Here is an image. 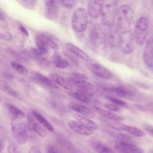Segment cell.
<instances>
[{
    "instance_id": "obj_5",
    "label": "cell",
    "mask_w": 153,
    "mask_h": 153,
    "mask_svg": "<svg viewBox=\"0 0 153 153\" xmlns=\"http://www.w3.org/2000/svg\"><path fill=\"white\" fill-rule=\"evenodd\" d=\"M88 13L82 7H78L74 12L71 19V25L74 30L78 33L86 29L88 22Z\"/></svg>"
},
{
    "instance_id": "obj_23",
    "label": "cell",
    "mask_w": 153,
    "mask_h": 153,
    "mask_svg": "<svg viewBox=\"0 0 153 153\" xmlns=\"http://www.w3.org/2000/svg\"><path fill=\"white\" fill-rule=\"evenodd\" d=\"M92 145L94 149L98 153H115L111 148L100 141L94 142Z\"/></svg>"
},
{
    "instance_id": "obj_46",
    "label": "cell",
    "mask_w": 153,
    "mask_h": 153,
    "mask_svg": "<svg viewBox=\"0 0 153 153\" xmlns=\"http://www.w3.org/2000/svg\"><path fill=\"white\" fill-rule=\"evenodd\" d=\"M63 53L65 56L66 57L75 65H78L79 63L72 56L66 52H63Z\"/></svg>"
},
{
    "instance_id": "obj_48",
    "label": "cell",
    "mask_w": 153,
    "mask_h": 153,
    "mask_svg": "<svg viewBox=\"0 0 153 153\" xmlns=\"http://www.w3.org/2000/svg\"><path fill=\"white\" fill-rule=\"evenodd\" d=\"M4 76L8 79H11L13 77V75L11 73H6L4 74Z\"/></svg>"
},
{
    "instance_id": "obj_45",
    "label": "cell",
    "mask_w": 153,
    "mask_h": 153,
    "mask_svg": "<svg viewBox=\"0 0 153 153\" xmlns=\"http://www.w3.org/2000/svg\"><path fill=\"white\" fill-rule=\"evenodd\" d=\"M28 153H41L38 147L36 146H33L30 148Z\"/></svg>"
},
{
    "instance_id": "obj_3",
    "label": "cell",
    "mask_w": 153,
    "mask_h": 153,
    "mask_svg": "<svg viewBox=\"0 0 153 153\" xmlns=\"http://www.w3.org/2000/svg\"><path fill=\"white\" fill-rule=\"evenodd\" d=\"M12 131L16 141L22 145L25 144L28 138L26 127L21 119L13 117L11 122Z\"/></svg>"
},
{
    "instance_id": "obj_32",
    "label": "cell",
    "mask_w": 153,
    "mask_h": 153,
    "mask_svg": "<svg viewBox=\"0 0 153 153\" xmlns=\"http://www.w3.org/2000/svg\"><path fill=\"white\" fill-rule=\"evenodd\" d=\"M12 67L18 72L24 75H27L28 72L27 70L23 66L17 62L12 61L11 62Z\"/></svg>"
},
{
    "instance_id": "obj_41",
    "label": "cell",
    "mask_w": 153,
    "mask_h": 153,
    "mask_svg": "<svg viewBox=\"0 0 153 153\" xmlns=\"http://www.w3.org/2000/svg\"><path fill=\"white\" fill-rule=\"evenodd\" d=\"M7 150L8 153H20L16 147L13 145H10Z\"/></svg>"
},
{
    "instance_id": "obj_42",
    "label": "cell",
    "mask_w": 153,
    "mask_h": 153,
    "mask_svg": "<svg viewBox=\"0 0 153 153\" xmlns=\"http://www.w3.org/2000/svg\"><path fill=\"white\" fill-rule=\"evenodd\" d=\"M2 35V38L7 41H10L12 39L13 36L12 34L9 32H5Z\"/></svg>"
},
{
    "instance_id": "obj_15",
    "label": "cell",
    "mask_w": 153,
    "mask_h": 153,
    "mask_svg": "<svg viewBox=\"0 0 153 153\" xmlns=\"http://www.w3.org/2000/svg\"><path fill=\"white\" fill-rule=\"evenodd\" d=\"M33 79L36 82L49 88L59 89V86L50 78L39 73H35Z\"/></svg>"
},
{
    "instance_id": "obj_35",
    "label": "cell",
    "mask_w": 153,
    "mask_h": 153,
    "mask_svg": "<svg viewBox=\"0 0 153 153\" xmlns=\"http://www.w3.org/2000/svg\"><path fill=\"white\" fill-rule=\"evenodd\" d=\"M34 131L39 136L44 137L47 136V133L44 129L38 123H34L32 125Z\"/></svg>"
},
{
    "instance_id": "obj_28",
    "label": "cell",
    "mask_w": 153,
    "mask_h": 153,
    "mask_svg": "<svg viewBox=\"0 0 153 153\" xmlns=\"http://www.w3.org/2000/svg\"><path fill=\"white\" fill-rule=\"evenodd\" d=\"M68 94L72 97L84 103H89L91 101L90 98L77 91H70L68 92Z\"/></svg>"
},
{
    "instance_id": "obj_4",
    "label": "cell",
    "mask_w": 153,
    "mask_h": 153,
    "mask_svg": "<svg viewBox=\"0 0 153 153\" xmlns=\"http://www.w3.org/2000/svg\"><path fill=\"white\" fill-rule=\"evenodd\" d=\"M149 29V22L146 17L141 16L137 19L134 27V36L138 45H142L146 42Z\"/></svg>"
},
{
    "instance_id": "obj_10",
    "label": "cell",
    "mask_w": 153,
    "mask_h": 153,
    "mask_svg": "<svg viewBox=\"0 0 153 153\" xmlns=\"http://www.w3.org/2000/svg\"><path fill=\"white\" fill-rule=\"evenodd\" d=\"M153 38L150 37L146 41L143 54L144 62L152 68L153 67Z\"/></svg>"
},
{
    "instance_id": "obj_20",
    "label": "cell",
    "mask_w": 153,
    "mask_h": 153,
    "mask_svg": "<svg viewBox=\"0 0 153 153\" xmlns=\"http://www.w3.org/2000/svg\"><path fill=\"white\" fill-rule=\"evenodd\" d=\"M36 42L41 44L45 46L50 47L53 50L59 49L57 44L52 39L47 36L42 34L37 35L35 38Z\"/></svg>"
},
{
    "instance_id": "obj_1",
    "label": "cell",
    "mask_w": 153,
    "mask_h": 153,
    "mask_svg": "<svg viewBox=\"0 0 153 153\" xmlns=\"http://www.w3.org/2000/svg\"><path fill=\"white\" fill-rule=\"evenodd\" d=\"M117 1L115 0L103 1L101 12V20L102 24L110 26L114 23L117 8Z\"/></svg>"
},
{
    "instance_id": "obj_17",
    "label": "cell",
    "mask_w": 153,
    "mask_h": 153,
    "mask_svg": "<svg viewBox=\"0 0 153 153\" xmlns=\"http://www.w3.org/2000/svg\"><path fill=\"white\" fill-rule=\"evenodd\" d=\"M66 79L72 86H76L78 88L90 90L94 88L92 84L85 80L72 76L67 77Z\"/></svg>"
},
{
    "instance_id": "obj_34",
    "label": "cell",
    "mask_w": 153,
    "mask_h": 153,
    "mask_svg": "<svg viewBox=\"0 0 153 153\" xmlns=\"http://www.w3.org/2000/svg\"><path fill=\"white\" fill-rule=\"evenodd\" d=\"M106 99L114 104L119 106L125 107L126 106L127 103L124 101L120 99L111 97L107 96Z\"/></svg>"
},
{
    "instance_id": "obj_51",
    "label": "cell",
    "mask_w": 153,
    "mask_h": 153,
    "mask_svg": "<svg viewBox=\"0 0 153 153\" xmlns=\"http://www.w3.org/2000/svg\"><path fill=\"white\" fill-rule=\"evenodd\" d=\"M2 38L1 34L0 33V39Z\"/></svg>"
},
{
    "instance_id": "obj_44",
    "label": "cell",
    "mask_w": 153,
    "mask_h": 153,
    "mask_svg": "<svg viewBox=\"0 0 153 153\" xmlns=\"http://www.w3.org/2000/svg\"><path fill=\"white\" fill-rule=\"evenodd\" d=\"M145 130L151 136H153V127L151 125L146 124L144 126Z\"/></svg>"
},
{
    "instance_id": "obj_21",
    "label": "cell",
    "mask_w": 153,
    "mask_h": 153,
    "mask_svg": "<svg viewBox=\"0 0 153 153\" xmlns=\"http://www.w3.org/2000/svg\"><path fill=\"white\" fill-rule=\"evenodd\" d=\"M49 76L50 78L56 83L64 89L70 91L73 89V86L67 80L58 74L51 73Z\"/></svg>"
},
{
    "instance_id": "obj_2",
    "label": "cell",
    "mask_w": 153,
    "mask_h": 153,
    "mask_svg": "<svg viewBox=\"0 0 153 153\" xmlns=\"http://www.w3.org/2000/svg\"><path fill=\"white\" fill-rule=\"evenodd\" d=\"M134 16L133 10L128 4H123L119 7L116 13L117 25L122 29L128 28L130 26Z\"/></svg>"
},
{
    "instance_id": "obj_50",
    "label": "cell",
    "mask_w": 153,
    "mask_h": 153,
    "mask_svg": "<svg viewBox=\"0 0 153 153\" xmlns=\"http://www.w3.org/2000/svg\"><path fill=\"white\" fill-rule=\"evenodd\" d=\"M48 153H58V152L53 147H51L48 149Z\"/></svg>"
},
{
    "instance_id": "obj_25",
    "label": "cell",
    "mask_w": 153,
    "mask_h": 153,
    "mask_svg": "<svg viewBox=\"0 0 153 153\" xmlns=\"http://www.w3.org/2000/svg\"><path fill=\"white\" fill-rule=\"evenodd\" d=\"M33 114L35 118L48 130L51 132L54 131L52 125L40 113L36 110L33 111Z\"/></svg>"
},
{
    "instance_id": "obj_37",
    "label": "cell",
    "mask_w": 153,
    "mask_h": 153,
    "mask_svg": "<svg viewBox=\"0 0 153 153\" xmlns=\"http://www.w3.org/2000/svg\"><path fill=\"white\" fill-rule=\"evenodd\" d=\"M24 6L30 9H33L36 6L37 1L36 0L22 1Z\"/></svg>"
},
{
    "instance_id": "obj_39",
    "label": "cell",
    "mask_w": 153,
    "mask_h": 153,
    "mask_svg": "<svg viewBox=\"0 0 153 153\" xmlns=\"http://www.w3.org/2000/svg\"><path fill=\"white\" fill-rule=\"evenodd\" d=\"M37 49L42 54H47L48 51V48L40 43L36 42Z\"/></svg>"
},
{
    "instance_id": "obj_26",
    "label": "cell",
    "mask_w": 153,
    "mask_h": 153,
    "mask_svg": "<svg viewBox=\"0 0 153 153\" xmlns=\"http://www.w3.org/2000/svg\"><path fill=\"white\" fill-rule=\"evenodd\" d=\"M122 129L133 136L137 137H143L146 134L141 129L126 125H122Z\"/></svg>"
},
{
    "instance_id": "obj_27",
    "label": "cell",
    "mask_w": 153,
    "mask_h": 153,
    "mask_svg": "<svg viewBox=\"0 0 153 153\" xmlns=\"http://www.w3.org/2000/svg\"><path fill=\"white\" fill-rule=\"evenodd\" d=\"M108 90L122 97H125L131 94V92L122 86H116L111 87L109 88Z\"/></svg>"
},
{
    "instance_id": "obj_9",
    "label": "cell",
    "mask_w": 153,
    "mask_h": 153,
    "mask_svg": "<svg viewBox=\"0 0 153 153\" xmlns=\"http://www.w3.org/2000/svg\"><path fill=\"white\" fill-rule=\"evenodd\" d=\"M115 147L119 153H144L140 147L132 143L119 141Z\"/></svg>"
},
{
    "instance_id": "obj_33",
    "label": "cell",
    "mask_w": 153,
    "mask_h": 153,
    "mask_svg": "<svg viewBox=\"0 0 153 153\" xmlns=\"http://www.w3.org/2000/svg\"><path fill=\"white\" fill-rule=\"evenodd\" d=\"M106 119L104 120L110 127L117 130H122L123 124L118 122V121Z\"/></svg>"
},
{
    "instance_id": "obj_24",
    "label": "cell",
    "mask_w": 153,
    "mask_h": 153,
    "mask_svg": "<svg viewBox=\"0 0 153 153\" xmlns=\"http://www.w3.org/2000/svg\"><path fill=\"white\" fill-rule=\"evenodd\" d=\"M51 62L57 68L62 69L66 68L68 65V61L65 59L56 55L50 57Z\"/></svg>"
},
{
    "instance_id": "obj_38",
    "label": "cell",
    "mask_w": 153,
    "mask_h": 153,
    "mask_svg": "<svg viewBox=\"0 0 153 153\" xmlns=\"http://www.w3.org/2000/svg\"><path fill=\"white\" fill-rule=\"evenodd\" d=\"M105 107L110 111L117 112L120 110V108L114 104L109 103H105L104 104Z\"/></svg>"
},
{
    "instance_id": "obj_11",
    "label": "cell",
    "mask_w": 153,
    "mask_h": 153,
    "mask_svg": "<svg viewBox=\"0 0 153 153\" xmlns=\"http://www.w3.org/2000/svg\"><path fill=\"white\" fill-rule=\"evenodd\" d=\"M103 1L90 0L88 5V13L92 18H97L101 14Z\"/></svg>"
},
{
    "instance_id": "obj_13",
    "label": "cell",
    "mask_w": 153,
    "mask_h": 153,
    "mask_svg": "<svg viewBox=\"0 0 153 153\" xmlns=\"http://www.w3.org/2000/svg\"><path fill=\"white\" fill-rule=\"evenodd\" d=\"M120 35L119 28L116 24L113 23L109 26L108 40L111 47L115 48L119 44Z\"/></svg>"
},
{
    "instance_id": "obj_12",
    "label": "cell",
    "mask_w": 153,
    "mask_h": 153,
    "mask_svg": "<svg viewBox=\"0 0 153 153\" xmlns=\"http://www.w3.org/2000/svg\"><path fill=\"white\" fill-rule=\"evenodd\" d=\"M89 66L92 72L100 77L108 79L112 77V74L110 71L99 64L91 63L89 65Z\"/></svg>"
},
{
    "instance_id": "obj_36",
    "label": "cell",
    "mask_w": 153,
    "mask_h": 153,
    "mask_svg": "<svg viewBox=\"0 0 153 153\" xmlns=\"http://www.w3.org/2000/svg\"><path fill=\"white\" fill-rule=\"evenodd\" d=\"M60 4L64 7L68 9H71L75 6L76 1L75 0H60Z\"/></svg>"
},
{
    "instance_id": "obj_29",
    "label": "cell",
    "mask_w": 153,
    "mask_h": 153,
    "mask_svg": "<svg viewBox=\"0 0 153 153\" xmlns=\"http://www.w3.org/2000/svg\"><path fill=\"white\" fill-rule=\"evenodd\" d=\"M108 131L109 134L118 140L120 142L131 143L132 140V138L127 134L112 131Z\"/></svg>"
},
{
    "instance_id": "obj_18",
    "label": "cell",
    "mask_w": 153,
    "mask_h": 153,
    "mask_svg": "<svg viewBox=\"0 0 153 153\" xmlns=\"http://www.w3.org/2000/svg\"><path fill=\"white\" fill-rule=\"evenodd\" d=\"M92 108L96 113L106 119L117 121L123 120L124 119L121 116L99 107L94 106Z\"/></svg>"
},
{
    "instance_id": "obj_7",
    "label": "cell",
    "mask_w": 153,
    "mask_h": 153,
    "mask_svg": "<svg viewBox=\"0 0 153 153\" xmlns=\"http://www.w3.org/2000/svg\"><path fill=\"white\" fill-rule=\"evenodd\" d=\"M119 44L123 53L129 54L132 52L134 47V38L132 31L130 30L123 31L120 34Z\"/></svg>"
},
{
    "instance_id": "obj_16",
    "label": "cell",
    "mask_w": 153,
    "mask_h": 153,
    "mask_svg": "<svg viewBox=\"0 0 153 153\" xmlns=\"http://www.w3.org/2000/svg\"><path fill=\"white\" fill-rule=\"evenodd\" d=\"M68 124L71 130L77 134L88 136L92 133V130L88 128L79 122L71 120L68 122Z\"/></svg>"
},
{
    "instance_id": "obj_31",
    "label": "cell",
    "mask_w": 153,
    "mask_h": 153,
    "mask_svg": "<svg viewBox=\"0 0 153 153\" xmlns=\"http://www.w3.org/2000/svg\"><path fill=\"white\" fill-rule=\"evenodd\" d=\"M8 108L10 112L14 117L22 119L25 116V114L21 110L13 105H9Z\"/></svg>"
},
{
    "instance_id": "obj_40",
    "label": "cell",
    "mask_w": 153,
    "mask_h": 153,
    "mask_svg": "<svg viewBox=\"0 0 153 153\" xmlns=\"http://www.w3.org/2000/svg\"><path fill=\"white\" fill-rule=\"evenodd\" d=\"M72 76L85 80L88 79L87 76L83 74L78 72H73L71 74Z\"/></svg>"
},
{
    "instance_id": "obj_8",
    "label": "cell",
    "mask_w": 153,
    "mask_h": 153,
    "mask_svg": "<svg viewBox=\"0 0 153 153\" xmlns=\"http://www.w3.org/2000/svg\"><path fill=\"white\" fill-rule=\"evenodd\" d=\"M45 1V17L50 20L57 19L60 11L59 1L49 0Z\"/></svg>"
},
{
    "instance_id": "obj_6",
    "label": "cell",
    "mask_w": 153,
    "mask_h": 153,
    "mask_svg": "<svg viewBox=\"0 0 153 153\" xmlns=\"http://www.w3.org/2000/svg\"><path fill=\"white\" fill-rule=\"evenodd\" d=\"M90 39L91 43L97 48H105L106 36L102 28L99 24H96L93 27L90 34Z\"/></svg>"
},
{
    "instance_id": "obj_49",
    "label": "cell",
    "mask_w": 153,
    "mask_h": 153,
    "mask_svg": "<svg viewBox=\"0 0 153 153\" xmlns=\"http://www.w3.org/2000/svg\"><path fill=\"white\" fill-rule=\"evenodd\" d=\"M6 18L4 14L0 10V21H5Z\"/></svg>"
},
{
    "instance_id": "obj_53",
    "label": "cell",
    "mask_w": 153,
    "mask_h": 153,
    "mask_svg": "<svg viewBox=\"0 0 153 153\" xmlns=\"http://www.w3.org/2000/svg\"><path fill=\"white\" fill-rule=\"evenodd\" d=\"M152 153H153V152H152Z\"/></svg>"
},
{
    "instance_id": "obj_47",
    "label": "cell",
    "mask_w": 153,
    "mask_h": 153,
    "mask_svg": "<svg viewBox=\"0 0 153 153\" xmlns=\"http://www.w3.org/2000/svg\"><path fill=\"white\" fill-rule=\"evenodd\" d=\"M4 146V142L2 138H0V152L3 150Z\"/></svg>"
},
{
    "instance_id": "obj_43",
    "label": "cell",
    "mask_w": 153,
    "mask_h": 153,
    "mask_svg": "<svg viewBox=\"0 0 153 153\" xmlns=\"http://www.w3.org/2000/svg\"><path fill=\"white\" fill-rule=\"evenodd\" d=\"M18 29L21 33L26 37L29 36V33L27 30L23 26L20 25Z\"/></svg>"
},
{
    "instance_id": "obj_14",
    "label": "cell",
    "mask_w": 153,
    "mask_h": 153,
    "mask_svg": "<svg viewBox=\"0 0 153 153\" xmlns=\"http://www.w3.org/2000/svg\"><path fill=\"white\" fill-rule=\"evenodd\" d=\"M68 106L72 110L86 117L92 118L95 116V113L91 110L78 104L70 102L68 104Z\"/></svg>"
},
{
    "instance_id": "obj_22",
    "label": "cell",
    "mask_w": 153,
    "mask_h": 153,
    "mask_svg": "<svg viewBox=\"0 0 153 153\" xmlns=\"http://www.w3.org/2000/svg\"><path fill=\"white\" fill-rule=\"evenodd\" d=\"M66 46L67 49L72 53L86 61L90 59L89 57L81 49L71 43H68Z\"/></svg>"
},
{
    "instance_id": "obj_52",
    "label": "cell",
    "mask_w": 153,
    "mask_h": 153,
    "mask_svg": "<svg viewBox=\"0 0 153 153\" xmlns=\"http://www.w3.org/2000/svg\"><path fill=\"white\" fill-rule=\"evenodd\" d=\"M1 99L0 98V103H1Z\"/></svg>"
},
{
    "instance_id": "obj_30",
    "label": "cell",
    "mask_w": 153,
    "mask_h": 153,
    "mask_svg": "<svg viewBox=\"0 0 153 153\" xmlns=\"http://www.w3.org/2000/svg\"><path fill=\"white\" fill-rule=\"evenodd\" d=\"M0 89L10 96L15 97L16 95V92L7 83L1 79Z\"/></svg>"
},
{
    "instance_id": "obj_19",
    "label": "cell",
    "mask_w": 153,
    "mask_h": 153,
    "mask_svg": "<svg viewBox=\"0 0 153 153\" xmlns=\"http://www.w3.org/2000/svg\"><path fill=\"white\" fill-rule=\"evenodd\" d=\"M73 116L79 123L92 131L95 130L98 128L97 124L87 117L76 114H74Z\"/></svg>"
}]
</instances>
